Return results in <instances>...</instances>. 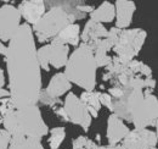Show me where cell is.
Listing matches in <instances>:
<instances>
[{
	"instance_id": "cell-5",
	"label": "cell",
	"mask_w": 158,
	"mask_h": 149,
	"mask_svg": "<svg viewBox=\"0 0 158 149\" xmlns=\"http://www.w3.org/2000/svg\"><path fill=\"white\" fill-rule=\"evenodd\" d=\"M146 38V31L141 28L120 29L117 40L112 48L113 53L116 54L114 56L127 62L134 60L141 52Z\"/></svg>"
},
{
	"instance_id": "cell-9",
	"label": "cell",
	"mask_w": 158,
	"mask_h": 149,
	"mask_svg": "<svg viewBox=\"0 0 158 149\" xmlns=\"http://www.w3.org/2000/svg\"><path fill=\"white\" fill-rule=\"evenodd\" d=\"M21 26V15L16 6H0V42H9Z\"/></svg>"
},
{
	"instance_id": "cell-25",
	"label": "cell",
	"mask_w": 158,
	"mask_h": 149,
	"mask_svg": "<svg viewBox=\"0 0 158 149\" xmlns=\"http://www.w3.org/2000/svg\"><path fill=\"white\" fill-rule=\"evenodd\" d=\"M99 100L101 106H106L110 111H113V99L108 93H102L100 92L99 94Z\"/></svg>"
},
{
	"instance_id": "cell-28",
	"label": "cell",
	"mask_w": 158,
	"mask_h": 149,
	"mask_svg": "<svg viewBox=\"0 0 158 149\" xmlns=\"http://www.w3.org/2000/svg\"><path fill=\"white\" fill-rule=\"evenodd\" d=\"M76 9L78 10L79 12L85 15V14H91L95 7L93 5H76Z\"/></svg>"
},
{
	"instance_id": "cell-29",
	"label": "cell",
	"mask_w": 158,
	"mask_h": 149,
	"mask_svg": "<svg viewBox=\"0 0 158 149\" xmlns=\"http://www.w3.org/2000/svg\"><path fill=\"white\" fill-rule=\"evenodd\" d=\"M54 112L56 114V116L60 117L61 120H63V121H67V122H68L67 115H66L64 109H63V105H60V106H57V108H55V109H54Z\"/></svg>"
},
{
	"instance_id": "cell-16",
	"label": "cell",
	"mask_w": 158,
	"mask_h": 149,
	"mask_svg": "<svg viewBox=\"0 0 158 149\" xmlns=\"http://www.w3.org/2000/svg\"><path fill=\"white\" fill-rule=\"evenodd\" d=\"M69 57V47L62 44H49V65L54 69L66 66Z\"/></svg>"
},
{
	"instance_id": "cell-19",
	"label": "cell",
	"mask_w": 158,
	"mask_h": 149,
	"mask_svg": "<svg viewBox=\"0 0 158 149\" xmlns=\"http://www.w3.org/2000/svg\"><path fill=\"white\" fill-rule=\"evenodd\" d=\"M0 124H2V129L6 130L12 138H23V133L21 132L20 126L17 124V120H16V115H15V111L10 112L2 117H0Z\"/></svg>"
},
{
	"instance_id": "cell-31",
	"label": "cell",
	"mask_w": 158,
	"mask_h": 149,
	"mask_svg": "<svg viewBox=\"0 0 158 149\" xmlns=\"http://www.w3.org/2000/svg\"><path fill=\"white\" fill-rule=\"evenodd\" d=\"M6 52H7V45H5L2 42H0V55H6Z\"/></svg>"
},
{
	"instance_id": "cell-22",
	"label": "cell",
	"mask_w": 158,
	"mask_h": 149,
	"mask_svg": "<svg viewBox=\"0 0 158 149\" xmlns=\"http://www.w3.org/2000/svg\"><path fill=\"white\" fill-rule=\"evenodd\" d=\"M37 60L40 66V70H44L46 72L50 71V65H49V44H45L37 49Z\"/></svg>"
},
{
	"instance_id": "cell-11",
	"label": "cell",
	"mask_w": 158,
	"mask_h": 149,
	"mask_svg": "<svg viewBox=\"0 0 158 149\" xmlns=\"http://www.w3.org/2000/svg\"><path fill=\"white\" fill-rule=\"evenodd\" d=\"M116 26L119 29H128L133 22V16L136 11V5L130 0H117L114 2Z\"/></svg>"
},
{
	"instance_id": "cell-27",
	"label": "cell",
	"mask_w": 158,
	"mask_h": 149,
	"mask_svg": "<svg viewBox=\"0 0 158 149\" xmlns=\"http://www.w3.org/2000/svg\"><path fill=\"white\" fill-rule=\"evenodd\" d=\"M124 93V91H123V87H117V86H114V87H110L108 88V94L112 97V99H119L122 95Z\"/></svg>"
},
{
	"instance_id": "cell-2",
	"label": "cell",
	"mask_w": 158,
	"mask_h": 149,
	"mask_svg": "<svg viewBox=\"0 0 158 149\" xmlns=\"http://www.w3.org/2000/svg\"><path fill=\"white\" fill-rule=\"evenodd\" d=\"M98 66L94 60V53L89 45L80 43L69 54L64 66V76L71 83L80 87L84 91L91 92L96 87Z\"/></svg>"
},
{
	"instance_id": "cell-6",
	"label": "cell",
	"mask_w": 158,
	"mask_h": 149,
	"mask_svg": "<svg viewBox=\"0 0 158 149\" xmlns=\"http://www.w3.org/2000/svg\"><path fill=\"white\" fill-rule=\"evenodd\" d=\"M158 100L153 94L143 95V99L139 102L130 111V122L135 129L157 127Z\"/></svg>"
},
{
	"instance_id": "cell-33",
	"label": "cell",
	"mask_w": 158,
	"mask_h": 149,
	"mask_svg": "<svg viewBox=\"0 0 158 149\" xmlns=\"http://www.w3.org/2000/svg\"><path fill=\"white\" fill-rule=\"evenodd\" d=\"M117 149H124V148H123L122 146H118V147H117Z\"/></svg>"
},
{
	"instance_id": "cell-14",
	"label": "cell",
	"mask_w": 158,
	"mask_h": 149,
	"mask_svg": "<svg viewBox=\"0 0 158 149\" xmlns=\"http://www.w3.org/2000/svg\"><path fill=\"white\" fill-rule=\"evenodd\" d=\"M50 43L68 45V47L72 45V47L77 48L80 44V26L76 22L66 26Z\"/></svg>"
},
{
	"instance_id": "cell-35",
	"label": "cell",
	"mask_w": 158,
	"mask_h": 149,
	"mask_svg": "<svg viewBox=\"0 0 158 149\" xmlns=\"http://www.w3.org/2000/svg\"><path fill=\"white\" fill-rule=\"evenodd\" d=\"M152 149H157V148H156V147H155V148H152Z\"/></svg>"
},
{
	"instance_id": "cell-20",
	"label": "cell",
	"mask_w": 158,
	"mask_h": 149,
	"mask_svg": "<svg viewBox=\"0 0 158 149\" xmlns=\"http://www.w3.org/2000/svg\"><path fill=\"white\" fill-rule=\"evenodd\" d=\"M9 149H44L41 141L31 138H12Z\"/></svg>"
},
{
	"instance_id": "cell-3",
	"label": "cell",
	"mask_w": 158,
	"mask_h": 149,
	"mask_svg": "<svg viewBox=\"0 0 158 149\" xmlns=\"http://www.w3.org/2000/svg\"><path fill=\"white\" fill-rule=\"evenodd\" d=\"M84 17L85 15L79 12L76 6L72 7V10H67L64 6L59 5L52 6L50 10L45 11L34 26H32V32L40 43H48L51 42L66 26Z\"/></svg>"
},
{
	"instance_id": "cell-18",
	"label": "cell",
	"mask_w": 158,
	"mask_h": 149,
	"mask_svg": "<svg viewBox=\"0 0 158 149\" xmlns=\"http://www.w3.org/2000/svg\"><path fill=\"white\" fill-rule=\"evenodd\" d=\"M99 94L100 92H96V91H91V92L84 91L83 93L80 94V97H79L80 102L86 108V110L90 114L91 119L93 117L96 119L99 116V110L101 109V104H100V100H99Z\"/></svg>"
},
{
	"instance_id": "cell-10",
	"label": "cell",
	"mask_w": 158,
	"mask_h": 149,
	"mask_svg": "<svg viewBox=\"0 0 158 149\" xmlns=\"http://www.w3.org/2000/svg\"><path fill=\"white\" fill-rule=\"evenodd\" d=\"M17 10L20 12L21 19L23 17L26 23L32 27L45 14L46 7L43 0H24L20 2V5L17 6Z\"/></svg>"
},
{
	"instance_id": "cell-7",
	"label": "cell",
	"mask_w": 158,
	"mask_h": 149,
	"mask_svg": "<svg viewBox=\"0 0 158 149\" xmlns=\"http://www.w3.org/2000/svg\"><path fill=\"white\" fill-rule=\"evenodd\" d=\"M62 105H63L64 112L67 115L68 122H71L73 125H78L85 132L89 131L93 119H91L90 114L88 112L86 108L80 102L79 97H77L74 93H67Z\"/></svg>"
},
{
	"instance_id": "cell-30",
	"label": "cell",
	"mask_w": 158,
	"mask_h": 149,
	"mask_svg": "<svg viewBox=\"0 0 158 149\" xmlns=\"http://www.w3.org/2000/svg\"><path fill=\"white\" fill-rule=\"evenodd\" d=\"M4 86H5V74H4V71L0 69V89L4 88Z\"/></svg>"
},
{
	"instance_id": "cell-26",
	"label": "cell",
	"mask_w": 158,
	"mask_h": 149,
	"mask_svg": "<svg viewBox=\"0 0 158 149\" xmlns=\"http://www.w3.org/2000/svg\"><path fill=\"white\" fill-rule=\"evenodd\" d=\"M11 139H12V137L7 131L4 130V129H0V147L1 148H9L10 143H11Z\"/></svg>"
},
{
	"instance_id": "cell-17",
	"label": "cell",
	"mask_w": 158,
	"mask_h": 149,
	"mask_svg": "<svg viewBox=\"0 0 158 149\" xmlns=\"http://www.w3.org/2000/svg\"><path fill=\"white\" fill-rule=\"evenodd\" d=\"M90 20L98 22V23H111L116 17V11H114V5L110 1H103L100 4L99 7L94 9L91 14H89Z\"/></svg>"
},
{
	"instance_id": "cell-21",
	"label": "cell",
	"mask_w": 158,
	"mask_h": 149,
	"mask_svg": "<svg viewBox=\"0 0 158 149\" xmlns=\"http://www.w3.org/2000/svg\"><path fill=\"white\" fill-rule=\"evenodd\" d=\"M49 147L50 149H59L62 143L66 139V129L63 126L54 127L52 130H49Z\"/></svg>"
},
{
	"instance_id": "cell-1",
	"label": "cell",
	"mask_w": 158,
	"mask_h": 149,
	"mask_svg": "<svg viewBox=\"0 0 158 149\" xmlns=\"http://www.w3.org/2000/svg\"><path fill=\"white\" fill-rule=\"evenodd\" d=\"M5 62L10 99L15 109L37 105L43 91L41 70L37 60L34 34L29 25L21 23L9 40Z\"/></svg>"
},
{
	"instance_id": "cell-4",
	"label": "cell",
	"mask_w": 158,
	"mask_h": 149,
	"mask_svg": "<svg viewBox=\"0 0 158 149\" xmlns=\"http://www.w3.org/2000/svg\"><path fill=\"white\" fill-rule=\"evenodd\" d=\"M16 120L21 132L26 138L41 141L49 134V126L43 119L38 105H29L15 110Z\"/></svg>"
},
{
	"instance_id": "cell-34",
	"label": "cell",
	"mask_w": 158,
	"mask_h": 149,
	"mask_svg": "<svg viewBox=\"0 0 158 149\" xmlns=\"http://www.w3.org/2000/svg\"><path fill=\"white\" fill-rule=\"evenodd\" d=\"M0 149H5V148H1V147H0ZM7 149H9V148H7Z\"/></svg>"
},
{
	"instance_id": "cell-32",
	"label": "cell",
	"mask_w": 158,
	"mask_h": 149,
	"mask_svg": "<svg viewBox=\"0 0 158 149\" xmlns=\"http://www.w3.org/2000/svg\"><path fill=\"white\" fill-rule=\"evenodd\" d=\"M118 146H98L96 149H117Z\"/></svg>"
},
{
	"instance_id": "cell-15",
	"label": "cell",
	"mask_w": 158,
	"mask_h": 149,
	"mask_svg": "<svg viewBox=\"0 0 158 149\" xmlns=\"http://www.w3.org/2000/svg\"><path fill=\"white\" fill-rule=\"evenodd\" d=\"M107 36H108V29L103 25L89 20L85 23L83 31L80 32V40L84 44H90L95 40L105 39L107 38Z\"/></svg>"
},
{
	"instance_id": "cell-12",
	"label": "cell",
	"mask_w": 158,
	"mask_h": 149,
	"mask_svg": "<svg viewBox=\"0 0 158 149\" xmlns=\"http://www.w3.org/2000/svg\"><path fill=\"white\" fill-rule=\"evenodd\" d=\"M129 127L124 124L122 119H119L117 115L111 114L107 120V130L106 137L108 146H119V143L123 141V138L128 134Z\"/></svg>"
},
{
	"instance_id": "cell-24",
	"label": "cell",
	"mask_w": 158,
	"mask_h": 149,
	"mask_svg": "<svg viewBox=\"0 0 158 149\" xmlns=\"http://www.w3.org/2000/svg\"><path fill=\"white\" fill-rule=\"evenodd\" d=\"M0 103H1L0 104V117H2V116H5V115L16 110L14 104H12V102H11V99H10V97L0 100Z\"/></svg>"
},
{
	"instance_id": "cell-23",
	"label": "cell",
	"mask_w": 158,
	"mask_h": 149,
	"mask_svg": "<svg viewBox=\"0 0 158 149\" xmlns=\"http://www.w3.org/2000/svg\"><path fill=\"white\" fill-rule=\"evenodd\" d=\"M72 148L73 149H96L98 144L95 141L88 138L86 136H79L76 139L72 141Z\"/></svg>"
},
{
	"instance_id": "cell-8",
	"label": "cell",
	"mask_w": 158,
	"mask_h": 149,
	"mask_svg": "<svg viewBox=\"0 0 158 149\" xmlns=\"http://www.w3.org/2000/svg\"><path fill=\"white\" fill-rule=\"evenodd\" d=\"M157 132L150 129H134L120 142L124 149H152L157 146Z\"/></svg>"
},
{
	"instance_id": "cell-13",
	"label": "cell",
	"mask_w": 158,
	"mask_h": 149,
	"mask_svg": "<svg viewBox=\"0 0 158 149\" xmlns=\"http://www.w3.org/2000/svg\"><path fill=\"white\" fill-rule=\"evenodd\" d=\"M71 88H72V83L67 79L64 74L63 72H57L50 78V82H49V84H48V87L45 88L44 92L50 98L60 99L63 94L68 93L71 91Z\"/></svg>"
}]
</instances>
